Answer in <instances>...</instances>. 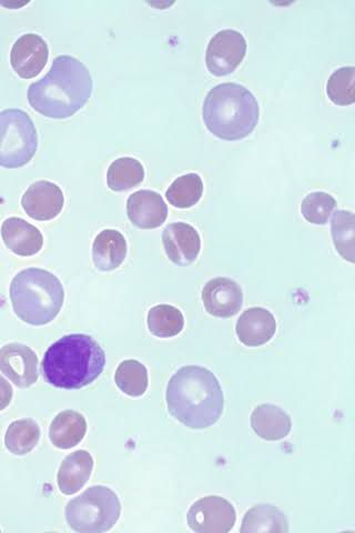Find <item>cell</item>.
<instances>
[{
	"label": "cell",
	"mask_w": 355,
	"mask_h": 533,
	"mask_svg": "<svg viewBox=\"0 0 355 533\" xmlns=\"http://www.w3.org/2000/svg\"><path fill=\"white\" fill-rule=\"evenodd\" d=\"M236 331L243 345L260 347L269 343L276 335L277 321L265 308H250L238 319Z\"/></svg>",
	"instance_id": "16"
},
{
	"label": "cell",
	"mask_w": 355,
	"mask_h": 533,
	"mask_svg": "<svg viewBox=\"0 0 355 533\" xmlns=\"http://www.w3.org/2000/svg\"><path fill=\"white\" fill-rule=\"evenodd\" d=\"M162 244L172 263L181 267L195 263L201 250L198 231L186 223L167 226L162 233Z\"/></svg>",
	"instance_id": "14"
},
{
	"label": "cell",
	"mask_w": 355,
	"mask_h": 533,
	"mask_svg": "<svg viewBox=\"0 0 355 533\" xmlns=\"http://www.w3.org/2000/svg\"><path fill=\"white\" fill-rule=\"evenodd\" d=\"M2 237L7 248L20 257L34 256L44 246V237L39 229L18 217L4 221Z\"/></svg>",
	"instance_id": "17"
},
{
	"label": "cell",
	"mask_w": 355,
	"mask_h": 533,
	"mask_svg": "<svg viewBox=\"0 0 355 533\" xmlns=\"http://www.w3.org/2000/svg\"><path fill=\"white\" fill-rule=\"evenodd\" d=\"M242 533H287V517L275 506L263 504L250 509L242 520Z\"/></svg>",
	"instance_id": "22"
},
{
	"label": "cell",
	"mask_w": 355,
	"mask_h": 533,
	"mask_svg": "<svg viewBox=\"0 0 355 533\" xmlns=\"http://www.w3.org/2000/svg\"><path fill=\"white\" fill-rule=\"evenodd\" d=\"M93 93V79L79 59L57 57L49 73L28 88L27 98L37 113L52 119L73 117Z\"/></svg>",
	"instance_id": "2"
},
{
	"label": "cell",
	"mask_w": 355,
	"mask_h": 533,
	"mask_svg": "<svg viewBox=\"0 0 355 533\" xmlns=\"http://www.w3.org/2000/svg\"><path fill=\"white\" fill-rule=\"evenodd\" d=\"M65 205L63 190L52 181H36L26 190L22 198V206L26 214L38 221L56 218Z\"/></svg>",
	"instance_id": "12"
},
{
	"label": "cell",
	"mask_w": 355,
	"mask_h": 533,
	"mask_svg": "<svg viewBox=\"0 0 355 533\" xmlns=\"http://www.w3.org/2000/svg\"><path fill=\"white\" fill-rule=\"evenodd\" d=\"M14 390L9 382L0 375V411L5 410L12 402Z\"/></svg>",
	"instance_id": "31"
},
{
	"label": "cell",
	"mask_w": 355,
	"mask_h": 533,
	"mask_svg": "<svg viewBox=\"0 0 355 533\" xmlns=\"http://www.w3.org/2000/svg\"><path fill=\"white\" fill-rule=\"evenodd\" d=\"M337 201L331 195L316 191L303 199L301 213L313 225H327Z\"/></svg>",
	"instance_id": "30"
},
{
	"label": "cell",
	"mask_w": 355,
	"mask_h": 533,
	"mask_svg": "<svg viewBox=\"0 0 355 533\" xmlns=\"http://www.w3.org/2000/svg\"><path fill=\"white\" fill-rule=\"evenodd\" d=\"M0 531H2V530H0Z\"/></svg>",
	"instance_id": "32"
},
{
	"label": "cell",
	"mask_w": 355,
	"mask_h": 533,
	"mask_svg": "<svg viewBox=\"0 0 355 533\" xmlns=\"http://www.w3.org/2000/svg\"><path fill=\"white\" fill-rule=\"evenodd\" d=\"M202 301L207 313L217 318L236 316L243 305V293L235 280L215 278L202 290Z\"/></svg>",
	"instance_id": "13"
},
{
	"label": "cell",
	"mask_w": 355,
	"mask_h": 533,
	"mask_svg": "<svg viewBox=\"0 0 355 533\" xmlns=\"http://www.w3.org/2000/svg\"><path fill=\"white\" fill-rule=\"evenodd\" d=\"M94 469V459L88 451L78 450L70 454L60 466L57 482L66 496L77 494L87 484Z\"/></svg>",
	"instance_id": "18"
},
{
	"label": "cell",
	"mask_w": 355,
	"mask_h": 533,
	"mask_svg": "<svg viewBox=\"0 0 355 533\" xmlns=\"http://www.w3.org/2000/svg\"><path fill=\"white\" fill-rule=\"evenodd\" d=\"M258 100L248 88L226 83L208 93L202 117L209 132L219 139L236 142L247 138L258 125Z\"/></svg>",
	"instance_id": "4"
},
{
	"label": "cell",
	"mask_w": 355,
	"mask_h": 533,
	"mask_svg": "<svg viewBox=\"0 0 355 533\" xmlns=\"http://www.w3.org/2000/svg\"><path fill=\"white\" fill-rule=\"evenodd\" d=\"M247 54V40L237 30L225 29L210 40L206 64L213 76L223 77L235 72Z\"/></svg>",
	"instance_id": "9"
},
{
	"label": "cell",
	"mask_w": 355,
	"mask_h": 533,
	"mask_svg": "<svg viewBox=\"0 0 355 533\" xmlns=\"http://www.w3.org/2000/svg\"><path fill=\"white\" fill-rule=\"evenodd\" d=\"M147 323L152 335L158 338H171L184 330L185 318L178 308L159 305L149 310Z\"/></svg>",
	"instance_id": "25"
},
{
	"label": "cell",
	"mask_w": 355,
	"mask_h": 533,
	"mask_svg": "<svg viewBox=\"0 0 355 533\" xmlns=\"http://www.w3.org/2000/svg\"><path fill=\"white\" fill-rule=\"evenodd\" d=\"M38 135L33 119L22 109L0 112V166L24 167L37 152Z\"/></svg>",
	"instance_id": "7"
},
{
	"label": "cell",
	"mask_w": 355,
	"mask_h": 533,
	"mask_svg": "<svg viewBox=\"0 0 355 533\" xmlns=\"http://www.w3.org/2000/svg\"><path fill=\"white\" fill-rule=\"evenodd\" d=\"M127 215L136 227L155 229L165 224L168 207L156 191L139 190L128 198Z\"/></svg>",
	"instance_id": "15"
},
{
	"label": "cell",
	"mask_w": 355,
	"mask_h": 533,
	"mask_svg": "<svg viewBox=\"0 0 355 533\" xmlns=\"http://www.w3.org/2000/svg\"><path fill=\"white\" fill-rule=\"evenodd\" d=\"M115 381L124 394L130 397H141L148 389V370L137 360H125L116 370Z\"/></svg>",
	"instance_id": "26"
},
{
	"label": "cell",
	"mask_w": 355,
	"mask_h": 533,
	"mask_svg": "<svg viewBox=\"0 0 355 533\" xmlns=\"http://www.w3.org/2000/svg\"><path fill=\"white\" fill-rule=\"evenodd\" d=\"M127 256V241L115 229H105L96 237L93 260L100 271H113L123 265Z\"/></svg>",
	"instance_id": "20"
},
{
	"label": "cell",
	"mask_w": 355,
	"mask_h": 533,
	"mask_svg": "<svg viewBox=\"0 0 355 533\" xmlns=\"http://www.w3.org/2000/svg\"><path fill=\"white\" fill-rule=\"evenodd\" d=\"M251 427L263 440L278 441L287 438L292 428L290 416L275 405H261L253 410Z\"/></svg>",
	"instance_id": "19"
},
{
	"label": "cell",
	"mask_w": 355,
	"mask_h": 533,
	"mask_svg": "<svg viewBox=\"0 0 355 533\" xmlns=\"http://www.w3.org/2000/svg\"><path fill=\"white\" fill-rule=\"evenodd\" d=\"M49 49L42 36H20L10 52V64L15 73L24 79H32L43 72L48 62Z\"/></svg>",
	"instance_id": "11"
},
{
	"label": "cell",
	"mask_w": 355,
	"mask_h": 533,
	"mask_svg": "<svg viewBox=\"0 0 355 533\" xmlns=\"http://www.w3.org/2000/svg\"><path fill=\"white\" fill-rule=\"evenodd\" d=\"M9 295L16 316L32 326L52 323L65 300L60 280L49 271L39 268L20 271L10 284Z\"/></svg>",
	"instance_id": "5"
},
{
	"label": "cell",
	"mask_w": 355,
	"mask_h": 533,
	"mask_svg": "<svg viewBox=\"0 0 355 533\" xmlns=\"http://www.w3.org/2000/svg\"><path fill=\"white\" fill-rule=\"evenodd\" d=\"M121 514V504L113 490L105 486L87 489L66 507V520L79 533H103L115 527Z\"/></svg>",
	"instance_id": "6"
},
{
	"label": "cell",
	"mask_w": 355,
	"mask_h": 533,
	"mask_svg": "<svg viewBox=\"0 0 355 533\" xmlns=\"http://www.w3.org/2000/svg\"><path fill=\"white\" fill-rule=\"evenodd\" d=\"M87 434L85 417L74 410L60 412L49 428V438L59 449H71L80 444Z\"/></svg>",
	"instance_id": "21"
},
{
	"label": "cell",
	"mask_w": 355,
	"mask_h": 533,
	"mask_svg": "<svg viewBox=\"0 0 355 533\" xmlns=\"http://www.w3.org/2000/svg\"><path fill=\"white\" fill-rule=\"evenodd\" d=\"M0 371L18 388H29L38 380V357L28 346L12 343L0 349Z\"/></svg>",
	"instance_id": "10"
},
{
	"label": "cell",
	"mask_w": 355,
	"mask_h": 533,
	"mask_svg": "<svg viewBox=\"0 0 355 533\" xmlns=\"http://www.w3.org/2000/svg\"><path fill=\"white\" fill-rule=\"evenodd\" d=\"M188 525L197 533H228L236 525V509L219 496H209L195 502L188 511Z\"/></svg>",
	"instance_id": "8"
},
{
	"label": "cell",
	"mask_w": 355,
	"mask_h": 533,
	"mask_svg": "<svg viewBox=\"0 0 355 533\" xmlns=\"http://www.w3.org/2000/svg\"><path fill=\"white\" fill-rule=\"evenodd\" d=\"M355 68L342 67L334 72L327 84V94L333 104L349 106L355 102Z\"/></svg>",
	"instance_id": "29"
},
{
	"label": "cell",
	"mask_w": 355,
	"mask_h": 533,
	"mask_svg": "<svg viewBox=\"0 0 355 533\" xmlns=\"http://www.w3.org/2000/svg\"><path fill=\"white\" fill-rule=\"evenodd\" d=\"M39 439L40 428L35 420H17L6 431L5 446L15 456H26L35 449Z\"/></svg>",
	"instance_id": "23"
},
{
	"label": "cell",
	"mask_w": 355,
	"mask_h": 533,
	"mask_svg": "<svg viewBox=\"0 0 355 533\" xmlns=\"http://www.w3.org/2000/svg\"><path fill=\"white\" fill-rule=\"evenodd\" d=\"M204 194V183L198 174H187L177 178L168 188L166 197L170 205L187 209L194 207Z\"/></svg>",
	"instance_id": "27"
},
{
	"label": "cell",
	"mask_w": 355,
	"mask_h": 533,
	"mask_svg": "<svg viewBox=\"0 0 355 533\" xmlns=\"http://www.w3.org/2000/svg\"><path fill=\"white\" fill-rule=\"evenodd\" d=\"M106 354L88 335L60 338L46 351L42 362L44 379L59 389L78 390L93 384L103 374Z\"/></svg>",
	"instance_id": "3"
},
{
	"label": "cell",
	"mask_w": 355,
	"mask_h": 533,
	"mask_svg": "<svg viewBox=\"0 0 355 533\" xmlns=\"http://www.w3.org/2000/svg\"><path fill=\"white\" fill-rule=\"evenodd\" d=\"M166 400L172 417L197 430L216 425L225 407L219 380L200 366L180 368L169 381Z\"/></svg>",
	"instance_id": "1"
},
{
	"label": "cell",
	"mask_w": 355,
	"mask_h": 533,
	"mask_svg": "<svg viewBox=\"0 0 355 533\" xmlns=\"http://www.w3.org/2000/svg\"><path fill=\"white\" fill-rule=\"evenodd\" d=\"M354 215L352 211L338 210L331 221L334 247L344 260L354 263Z\"/></svg>",
	"instance_id": "28"
},
{
	"label": "cell",
	"mask_w": 355,
	"mask_h": 533,
	"mask_svg": "<svg viewBox=\"0 0 355 533\" xmlns=\"http://www.w3.org/2000/svg\"><path fill=\"white\" fill-rule=\"evenodd\" d=\"M145 169L139 160L123 157L110 165L107 173L108 187L113 191H126L142 183Z\"/></svg>",
	"instance_id": "24"
}]
</instances>
